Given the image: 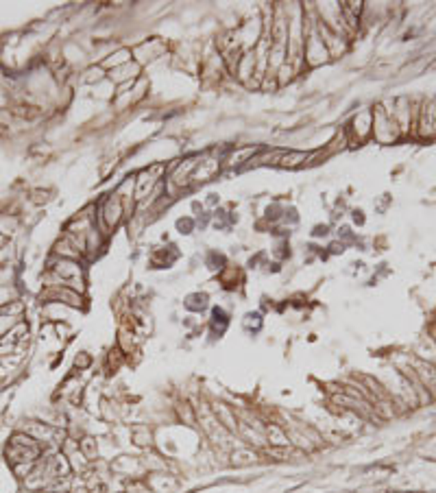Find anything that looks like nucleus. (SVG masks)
I'll list each match as a JSON object with an SVG mask.
<instances>
[{
  "label": "nucleus",
  "mask_w": 436,
  "mask_h": 493,
  "mask_svg": "<svg viewBox=\"0 0 436 493\" xmlns=\"http://www.w3.org/2000/svg\"><path fill=\"white\" fill-rule=\"evenodd\" d=\"M408 360H410V367H412V371L417 374L419 382L424 384L426 391L432 397H436V367L432 362H428V360L417 358L414 353H412V356H408Z\"/></svg>",
  "instance_id": "f257e3e1"
},
{
  "label": "nucleus",
  "mask_w": 436,
  "mask_h": 493,
  "mask_svg": "<svg viewBox=\"0 0 436 493\" xmlns=\"http://www.w3.org/2000/svg\"><path fill=\"white\" fill-rule=\"evenodd\" d=\"M212 412H214V419L221 424L225 430H229V433H236V430H238L240 424L236 419V412H233L227 404H216Z\"/></svg>",
  "instance_id": "f03ea898"
},
{
  "label": "nucleus",
  "mask_w": 436,
  "mask_h": 493,
  "mask_svg": "<svg viewBox=\"0 0 436 493\" xmlns=\"http://www.w3.org/2000/svg\"><path fill=\"white\" fill-rule=\"evenodd\" d=\"M260 458V454L255 450H249V448H240V450H233L231 452V463L238 465V467H244V465H251Z\"/></svg>",
  "instance_id": "7ed1b4c3"
},
{
  "label": "nucleus",
  "mask_w": 436,
  "mask_h": 493,
  "mask_svg": "<svg viewBox=\"0 0 436 493\" xmlns=\"http://www.w3.org/2000/svg\"><path fill=\"white\" fill-rule=\"evenodd\" d=\"M131 439L137 448H149L153 443V433L149 430V426H133L131 428Z\"/></svg>",
  "instance_id": "20e7f679"
},
{
  "label": "nucleus",
  "mask_w": 436,
  "mask_h": 493,
  "mask_svg": "<svg viewBox=\"0 0 436 493\" xmlns=\"http://www.w3.org/2000/svg\"><path fill=\"white\" fill-rule=\"evenodd\" d=\"M137 72H140V66H137V64H131V61H129V64H124V66H120V68H114L109 76H112L114 81H133V76H135Z\"/></svg>",
  "instance_id": "39448f33"
},
{
  "label": "nucleus",
  "mask_w": 436,
  "mask_h": 493,
  "mask_svg": "<svg viewBox=\"0 0 436 493\" xmlns=\"http://www.w3.org/2000/svg\"><path fill=\"white\" fill-rule=\"evenodd\" d=\"M79 450L83 452V456L90 460V463H94L97 454H99V443H97L94 437H83V439L79 441Z\"/></svg>",
  "instance_id": "423d86ee"
},
{
  "label": "nucleus",
  "mask_w": 436,
  "mask_h": 493,
  "mask_svg": "<svg viewBox=\"0 0 436 493\" xmlns=\"http://www.w3.org/2000/svg\"><path fill=\"white\" fill-rule=\"evenodd\" d=\"M15 299H20L18 288H15L13 284L11 286H0V308H5L7 303H11Z\"/></svg>",
  "instance_id": "0eeeda50"
},
{
  "label": "nucleus",
  "mask_w": 436,
  "mask_h": 493,
  "mask_svg": "<svg viewBox=\"0 0 436 493\" xmlns=\"http://www.w3.org/2000/svg\"><path fill=\"white\" fill-rule=\"evenodd\" d=\"M90 365H92V358L85 356V353H81V356L74 358V367H79V369H87Z\"/></svg>",
  "instance_id": "6e6552de"
},
{
  "label": "nucleus",
  "mask_w": 436,
  "mask_h": 493,
  "mask_svg": "<svg viewBox=\"0 0 436 493\" xmlns=\"http://www.w3.org/2000/svg\"><path fill=\"white\" fill-rule=\"evenodd\" d=\"M87 81H101L103 79V70L101 68H92L87 70V76H85Z\"/></svg>",
  "instance_id": "1a4fd4ad"
},
{
  "label": "nucleus",
  "mask_w": 436,
  "mask_h": 493,
  "mask_svg": "<svg viewBox=\"0 0 436 493\" xmlns=\"http://www.w3.org/2000/svg\"><path fill=\"white\" fill-rule=\"evenodd\" d=\"M432 341L436 343V328H434V336H432Z\"/></svg>",
  "instance_id": "9d476101"
}]
</instances>
